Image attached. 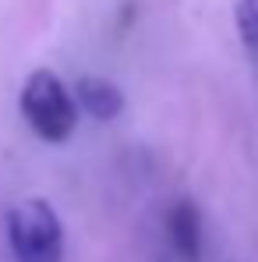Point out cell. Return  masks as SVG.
I'll return each mask as SVG.
<instances>
[{
  "label": "cell",
  "mask_w": 258,
  "mask_h": 262,
  "mask_svg": "<svg viewBox=\"0 0 258 262\" xmlns=\"http://www.w3.org/2000/svg\"><path fill=\"white\" fill-rule=\"evenodd\" d=\"M21 114L43 142H67L78 124V103L53 71H32L21 89Z\"/></svg>",
  "instance_id": "6da1fadb"
},
{
  "label": "cell",
  "mask_w": 258,
  "mask_h": 262,
  "mask_svg": "<svg viewBox=\"0 0 258 262\" xmlns=\"http://www.w3.org/2000/svg\"><path fill=\"white\" fill-rule=\"evenodd\" d=\"M7 237L18 262H64V227L43 199H25L7 213Z\"/></svg>",
  "instance_id": "7a4b0ae2"
},
{
  "label": "cell",
  "mask_w": 258,
  "mask_h": 262,
  "mask_svg": "<svg viewBox=\"0 0 258 262\" xmlns=\"http://www.w3.org/2000/svg\"><path fill=\"white\" fill-rule=\"evenodd\" d=\"M167 237L180 262H202L205 234H202V213L191 199H177L167 209Z\"/></svg>",
  "instance_id": "3957f363"
},
{
  "label": "cell",
  "mask_w": 258,
  "mask_h": 262,
  "mask_svg": "<svg viewBox=\"0 0 258 262\" xmlns=\"http://www.w3.org/2000/svg\"><path fill=\"white\" fill-rule=\"evenodd\" d=\"M75 103L85 110L88 117H96V121H113L124 110V92L113 85V82H106V78L85 75L75 85Z\"/></svg>",
  "instance_id": "277c9868"
},
{
  "label": "cell",
  "mask_w": 258,
  "mask_h": 262,
  "mask_svg": "<svg viewBox=\"0 0 258 262\" xmlns=\"http://www.w3.org/2000/svg\"><path fill=\"white\" fill-rule=\"evenodd\" d=\"M237 32H241V43L248 46L251 60L258 64V0H237Z\"/></svg>",
  "instance_id": "5b68a950"
}]
</instances>
